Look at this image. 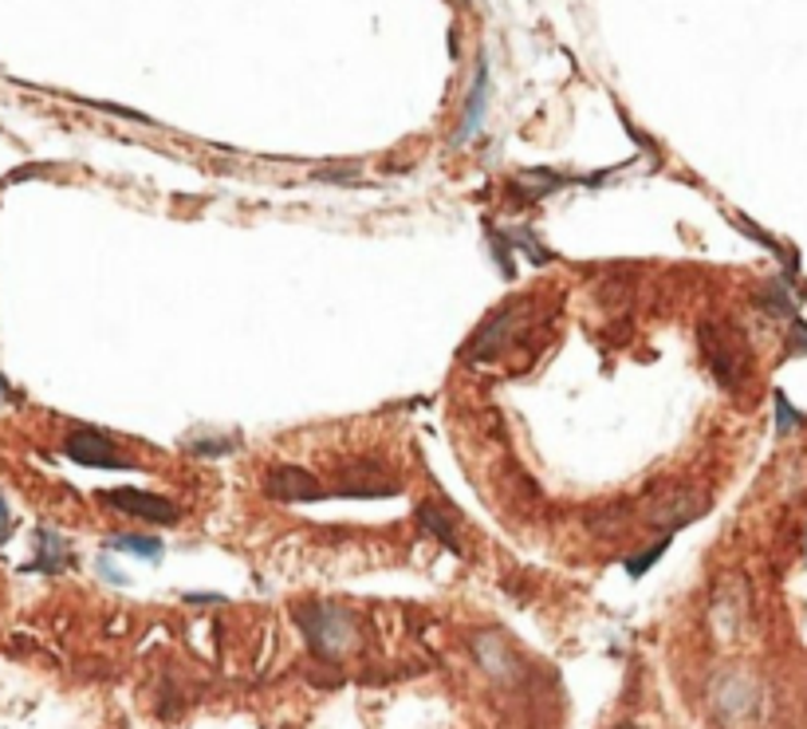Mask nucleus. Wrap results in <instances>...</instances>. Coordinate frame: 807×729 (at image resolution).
Segmentation results:
<instances>
[{
    "instance_id": "nucleus-1",
    "label": "nucleus",
    "mask_w": 807,
    "mask_h": 729,
    "mask_svg": "<svg viewBox=\"0 0 807 729\" xmlns=\"http://www.w3.org/2000/svg\"><path fill=\"white\" fill-rule=\"evenodd\" d=\"M300 628L320 659H335V655H344L354 643L351 616L332 608V603H308V608H300Z\"/></svg>"
},
{
    "instance_id": "nucleus-2",
    "label": "nucleus",
    "mask_w": 807,
    "mask_h": 729,
    "mask_svg": "<svg viewBox=\"0 0 807 729\" xmlns=\"http://www.w3.org/2000/svg\"><path fill=\"white\" fill-rule=\"evenodd\" d=\"M701 347H706V355H709V367H713L716 383L733 391V386L745 379V347H740L737 332L728 335L725 327L706 324L701 327Z\"/></svg>"
},
{
    "instance_id": "nucleus-3",
    "label": "nucleus",
    "mask_w": 807,
    "mask_h": 729,
    "mask_svg": "<svg viewBox=\"0 0 807 729\" xmlns=\"http://www.w3.org/2000/svg\"><path fill=\"white\" fill-rule=\"evenodd\" d=\"M63 454L80 466H99V469H122L131 462H122V454L115 450V442L103 430H92V426H71L68 442H63Z\"/></svg>"
},
{
    "instance_id": "nucleus-4",
    "label": "nucleus",
    "mask_w": 807,
    "mask_h": 729,
    "mask_svg": "<svg viewBox=\"0 0 807 729\" xmlns=\"http://www.w3.org/2000/svg\"><path fill=\"white\" fill-rule=\"evenodd\" d=\"M107 505H115L119 513H131V517L161 521V525H170V521L178 517L173 501H166V497H158V493H142V489H111V493H107Z\"/></svg>"
},
{
    "instance_id": "nucleus-5",
    "label": "nucleus",
    "mask_w": 807,
    "mask_h": 729,
    "mask_svg": "<svg viewBox=\"0 0 807 729\" xmlns=\"http://www.w3.org/2000/svg\"><path fill=\"white\" fill-rule=\"evenodd\" d=\"M264 489H268V497H276V501H320V481H315L308 469L300 466H280L268 474V481H264Z\"/></svg>"
},
{
    "instance_id": "nucleus-6",
    "label": "nucleus",
    "mask_w": 807,
    "mask_h": 729,
    "mask_svg": "<svg viewBox=\"0 0 807 729\" xmlns=\"http://www.w3.org/2000/svg\"><path fill=\"white\" fill-rule=\"evenodd\" d=\"M335 493L344 497H394V481H386L374 466H347L335 481Z\"/></svg>"
},
{
    "instance_id": "nucleus-7",
    "label": "nucleus",
    "mask_w": 807,
    "mask_h": 729,
    "mask_svg": "<svg viewBox=\"0 0 807 729\" xmlns=\"http://www.w3.org/2000/svg\"><path fill=\"white\" fill-rule=\"evenodd\" d=\"M484 99H489V63L477 60V75L469 83V99H465V119L461 131H457V142H469L484 122Z\"/></svg>"
},
{
    "instance_id": "nucleus-8",
    "label": "nucleus",
    "mask_w": 807,
    "mask_h": 729,
    "mask_svg": "<svg viewBox=\"0 0 807 729\" xmlns=\"http://www.w3.org/2000/svg\"><path fill=\"white\" fill-rule=\"evenodd\" d=\"M473 647H477V659H481L484 667H489V674H496V679H501V682H508V679H513V674H516V662H513V655H508V650H505V643H501V638H496V635H477V643H473Z\"/></svg>"
},
{
    "instance_id": "nucleus-9",
    "label": "nucleus",
    "mask_w": 807,
    "mask_h": 729,
    "mask_svg": "<svg viewBox=\"0 0 807 729\" xmlns=\"http://www.w3.org/2000/svg\"><path fill=\"white\" fill-rule=\"evenodd\" d=\"M418 521H422V525L430 528V533H434L445 548H454V552L461 548V545H457V521L449 517L442 505H422V509H418Z\"/></svg>"
},
{
    "instance_id": "nucleus-10",
    "label": "nucleus",
    "mask_w": 807,
    "mask_h": 729,
    "mask_svg": "<svg viewBox=\"0 0 807 729\" xmlns=\"http://www.w3.org/2000/svg\"><path fill=\"white\" fill-rule=\"evenodd\" d=\"M36 545H40V560L32 567H40V572H60L63 564H68V548H63V540L51 533V528H40L36 533Z\"/></svg>"
},
{
    "instance_id": "nucleus-11",
    "label": "nucleus",
    "mask_w": 807,
    "mask_h": 729,
    "mask_svg": "<svg viewBox=\"0 0 807 729\" xmlns=\"http://www.w3.org/2000/svg\"><path fill=\"white\" fill-rule=\"evenodd\" d=\"M567 178H559V174H547V170H532V174H520L516 178V190H525L528 198H544V193L559 190Z\"/></svg>"
},
{
    "instance_id": "nucleus-12",
    "label": "nucleus",
    "mask_w": 807,
    "mask_h": 729,
    "mask_svg": "<svg viewBox=\"0 0 807 729\" xmlns=\"http://www.w3.org/2000/svg\"><path fill=\"white\" fill-rule=\"evenodd\" d=\"M107 545L122 548V552H138V557H146V560H158V552H161V540H154V537H111Z\"/></svg>"
},
{
    "instance_id": "nucleus-13",
    "label": "nucleus",
    "mask_w": 807,
    "mask_h": 729,
    "mask_svg": "<svg viewBox=\"0 0 807 729\" xmlns=\"http://www.w3.org/2000/svg\"><path fill=\"white\" fill-rule=\"evenodd\" d=\"M760 300H764L768 312H776V315H792V312H796V304H792V292H787L780 280L768 284V292L760 296Z\"/></svg>"
},
{
    "instance_id": "nucleus-14",
    "label": "nucleus",
    "mask_w": 807,
    "mask_h": 729,
    "mask_svg": "<svg viewBox=\"0 0 807 729\" xmlns=\"http://www.w3.org/2000/svg\"><path fill=\"white\" fill-rule=\"evenodd\" d=\"M508 241H513L516 249H520V253H528V256H532V264H547V261H552V249H540V244H535V237L528 234V229H520V234H513V237H508Z\"/></svg>"
},
{
    "instance_id": "nucleus-15",
    "label": "nucleus",
    "mask_w": 807,
    "mask_h": 729,
    "mask_svg": "<svg viewBox=\"0 0 807 729\" xmlns=\"http://www.w3.org/2000/svg\"><path fill=\"white\" fill-rule=\"evenodd\" d=\"M493 256L501 261V273H505V276H516L513 241H508V234H493Z\"/></svg>"
},
{
    "instance_id": "nucleus-16",
    "label": "nucleus",
    "mask_w": 807,
    "mask_h": 729,
    "mask_svg": "<svg viewBox=\"0 0 807 729\" xmlns=\"http://www.w3.org/2000/svg\"><path fill=\"white\" fill-rule=\"evenodd\" d=\"M666 545H670V537H662L654 548H646V552H642V557H638V560H626V572H630V576H642L646 567H650L658 557H662V552H666Z\"/></svg>"
},
{
    "instance_id": "nucleus-17",
    "label": "nucleus",
    "mask_w": 807,
    "mask_h": 729,
    "mask_svg": "<svg viewBox=\"0 0 807 729\" xmlns=\"http://www.w3.org/2000/svg\"><path fill=\"white\" fill-rule=\"evenodd\" d=\"M776 422H780V430H784V434H787V430H796V426L804 422V418H799L796 410L787 406V398H784V395H776Z\"/></svg>"
},
{
    "instance_id": "nucleus-18",
    "label": "nucleus",
    "mask_w": 807,
    "mask_h": 729,
    "mask_svg": "<svg viewBox=\"0 0 807 729\" xmlns=\"http://www.w3.org/2000/svg\"><path fill=\"white\" fill-rule=\"evenodd\" d=\"M237 446V442H217V438H209V442H193V454H229V450Z\"/></svg>"
},
{
    "instance_id": "nucleus-19",
    "label": "nucleus",
    "mask_w": 807,
    "mask_h": 729,
    "mask_svg": "<svg viewBox=\"0 0 807 729\" xmlns=\"http://www.w3.org/2000/svg\"><path fill=\"white\" fill-rule=\"evenodd\" d=\"M4 521H9V509H4V497H0V525H4Z\"/></svg>"
},
{
    "instance_id": "nucleus-20",
    "label": "nucleus",
    "mask_w": 807,
    "mask_h": 729,
    "mask_svg": "<svg viewBox=\"0 0 807 729\" xmlns=\"http://www.w3.org/2000/svg\"><path fill=\"white\" fill-rule=\"evenodd\" d=\"M618 729H638V726H618Z\"/></svg>"
}]
</instances>
